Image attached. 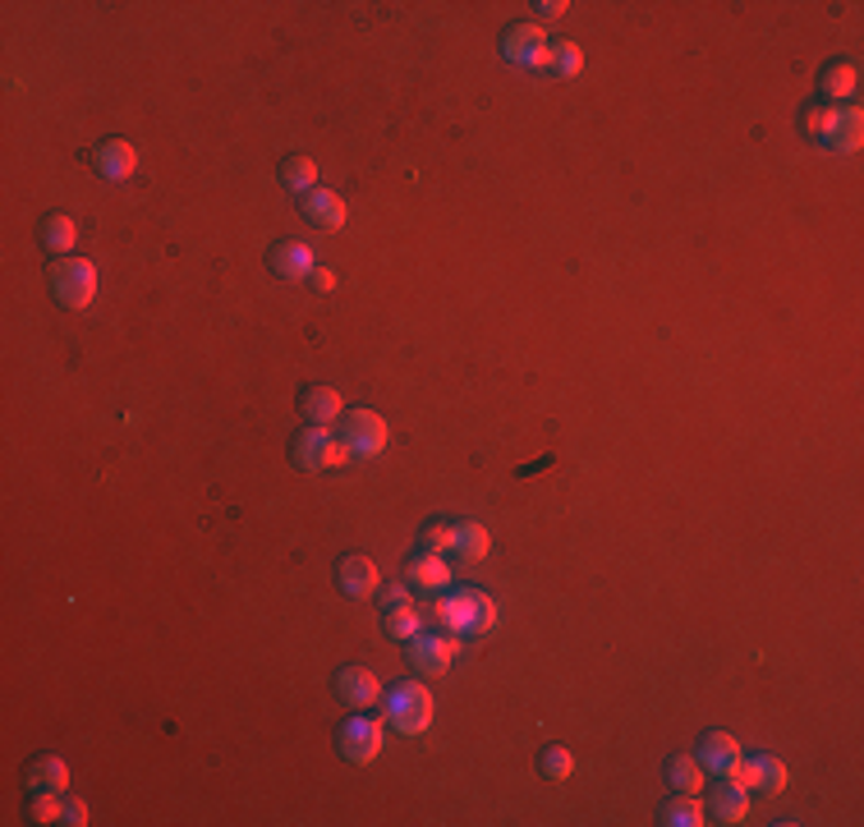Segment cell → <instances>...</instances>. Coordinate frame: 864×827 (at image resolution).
Instances as JSON below:
<instances>
[{"label":"cell","mask_w":864,"mask_h":827,"mask_svg":"<svg viewBox=\"0 0 864 827\" xmlns=\"http://www.w3.org/2000/svg\"><path fill=\"white\" fill-rule=\"evenodd\" d=\"M74 239H79V226H74V216H64V212H51L47 221H42V244H47V249H51L56 258H70Z\"/></svg>","instance_id":"23"},{"label":"cell","mask_w":864,"mask_h":827,"mask_svg":"<svg viewBox=\"0 0 864 827\" xmlns=\"http://www.w3.org/2000/svg\"><path fill=\"white\" fill-rule=\"evenodd\" d=\"M51 295L64 308H87L97 295V267L87 258H56L51 267Z\"/></svg>","instance_id":"4"},{"label":"cell","mask_w":864,"mask_h":827,"mask_svg":"<svg viewBox=\"0 0 864 827\" xmlns=\"http://www.w3.org/2000/svg\"><path fill=\"white\" fill-rule=\"evenodd\" d=\"M538 772H543L547 781H566V777L575 772V758H570V749H561V745H547V749L538 754Z\"/></svg>","instance_id":"29"},{"label":"cell","mask_w":864,"mask_h":827,"mask_svg":"<svg viewBox=\"0 0 864 827\" xmlns=\"http://www.w3.org/2000/svg\"><path fill=\"white\" fill-rule=\"evenodd\" d=\"M487 552H493V539H487V529L483 524H474V520H464V524H455L451 529V552L447 556H455V562H487Z\"/></svg>","instance_id":"19"},{"label":"cell","mask_w":864,"mask_h":827,"mask_svg":"<svg viewBox=\"0 0 864 827\" xmlns=\"http://www.w3.org/2000/svg\"><path fill=\"white\" fill-rule=\"evenodd\" d=\"M824 147L832 152H860L864 143V116L860 106H828V125H824Z\"/></svg>","instance_id":"10"},{"label":"cell","mask_w":864,"mask_h":827,"mask_svg":"<svg viewBox=\"0 0 864 827\" xmlns=\"http://www.w3.org/2000/svg\"><path fill=\"white\" fill-rule=\"evenodd\" d=\"M341 441L354 460H378L391 441V428L378 410H354V414L341 418Z\"/></svg>","instance_id":"3"},{"label":"cell","mask_w":864,"mask_h":827,"mask_svg":"<svg viewBox=\"0 0 864 827\" xmlns=\"http://www.w3.org/2000/svg\"><path fill=\"white\" fill-rule=\"evenodd\" d=\"M401 602H414V598H410V584H391V589L382 593V612H387V607H401Z\"/></svg>","instance_id":"34"},{"label":"cell","mask_w":864,"mask_h":827,"mask_svg":"<svg viewBox=\"0 0 864 827\" xmlns=\"http://www.w3.org/2000/svg\"><path fill=\"white\" fill-rule=\"evenodd\" d=\"M299 212H304V221H313L318 231H341L345 226V198L331 193V189H308L299 198Z\"/></svg>","instance_id":"16"},{"label":"cell","mask_w":864,"mask_h":827,"mask_svg":"<svg viewBox=\"0 0 864 827\" xmlns=\"http://www.w3.org/2000/svg\"><path fill=\"white\" fill-rule=\"evenodd\" d=\"M281 185H285V193H308V189H318V166H313V156H285L281 162Z\"/></svg>","instance_id":"26"},{"label":"cell","mask_w":864,"mask_h":827,"mask_svg":"<svg viewBox=\"0 0 864 827\" xmlns=\"http://www.w3.org/2000/svg\"><path fill=\"white\" fill-rule=\"evenodd\" d=\"M64 787H70V768H64V758L42 754V758H33V764H28V791H33V795H37V791L64 795Z\"/></svg>","instance_id":"21"},{"label":"cell","mask_w":864,"mask_h":827,"mask_svg":"<svg viewBox=\"0 0 864 827\" xmlns=\"http://www.w3.org/2000/svg\"><path fill=\"white\" fill-rule=\"evenodd\" d=\"M451 658H455V639H447V635L418 630V635L405 643V662L414 666L418 676H441V672L451 666Z\"/></svg>","instance_id":"8"},{"label":"cell","mask_w":864,"mask_h":827,"mask_svg":"<svg viewBox=\"0 0 864 827\" xmlns=\"http://www.w3.org/2000/svg\"><path fill=\"white\" fill-rule=\"evenodd\" d=\"M60 823H70V827H83V823H87V804H83V800H74V795H64Z\"/></svg>","instance_id":"32"},{"label":"cell","mask_w":864,"mask_h":827,"mask_svg":"<svg viewBox=\"0 0 864 827\" xmlns=\"http://www.w3.org/2000/svg\"><path fill=\"white\" fill-rule=\"evenodd\" d=\"M336 584H341L345 598H372L378 584H382L378 562H368V556H359V552L341 556V562H336Z\"/></svg>","instance_id":"11"},{"label":"cell","mask_w":864,"mask_h":827,"mask_svg":"<svg viewBox=\"0 0 864 827\" xmlns=\"http://www.w3.org/2000/svg\"><path fill=\"white\" fill-rule=\"evenodd\" d=\"M543 70H547V74H557V79H575V74L584 70V51L575 47V42H552Z\"/></svg>","instance_id":"28"},{"label":"cell","mask_w":864,"mask_h":827,"mask_svg":"<svg viewBox=\"0 0 864 827\" xmlns=\"http://www.w3.org/2000/svg\"><path fill=\"white\" fill-rule=\"evenodd\" d=\"M382 745H387L382 722H378V718H364V712H354V718H345V722H341V731H336V749H341L345 764L368 768L372 758L382 754Z\"/></svg>","instance_id":"5"},{"label":"cell","mask_w":864,"mask_h":827,"mask_svg":"<svg viewBox=\"0 0 864 827\" xmlns=\"http://www.w3.org/2000/svg\"><path fill=\"white\" fill-rule=\"evenodd\" d=\"M291 460H295L299 469H308V474H318V469H336V464H345V460H354V456L345 451V441L331 437L327 428H304V433L291 441Z\"/></svg>","instance_id":"6"},{"label":"cell","mask_w":864,"mask_h":827,"mask_svg":"<svg viewBox=\"0 0 864 827\" xmlns=\"http://www.w3.org/2000/svg\"><path fill=\"white\" fill-rule=\"evenodd\" d=\"M405 579H410V589L441 593V589L451 584V562L441 552H418L414 562H410V570H405Z\"/></svg>","instance_id":"18"},{"label":"cell","mask_w":864,"mask_h":827,"mask_svg":"<svg viewBox=\"0 0 864 827\" xmlns=\"http://www.w3.org/2000/svg\"><path fill=\"white\" fill-rule=\"evenodd\" d=\"M570 5H566V0H538V5H534V14H538V28L543 24H552V19H561Z\"/></svg>","instance_id":"33"},{"label":"cell","mask_w":864,"mask_h":827,"mask_svg":"<svg viewBox=\"0 0 864 827\" xmlns=\"http://www.w3.org/2000/svg\"><path fill=\"white\" fill-rule=\"evenodd\" d=\"M699 768L703 772H713V777H726L731 768L741 764V741L731 731H708L703 741H699Z\"/></svg>","instance_id":"14"},{"label":"cell","mask_w":864,"mask_h":827,"mask_svg":"<svg viewBox=\"0 0 864 827\" xmlns=\"http://www.w3.org/2000/svg\"><path fill=\"white\" fill-rule=\"evenodd\" d=\"M299 414L308 418V428H331V423L345 418V405H341V395L331 391V387H304Z\"/></svg>","instance_id":"17"},{"label":"cell","mask_w":864,"mask_h":827,"mask_svg":"<svg viewBox=\"0 0 864 827\" xmlns=\"http://www.w3.org/2000/svg\"><path fill=\"white\" fill-rule=\"evenodd\" d=\"M726 777L736 781V787H745V791H759V795H782L786 781H791L782 758H768V754H759V758H745L741 754V764L731 768Z\"/></svg>","instance_id":"7"},{"label":"cell","mask_w":864,"mask_h":827,"mask_svg":"<svg viewBox=\"0 0 864 827\" xmlns=\"http://www.w3.org/2000/svg\"><path fill=\"white\" fill-rule=\"evenodd\" d=\"M708 810H713V818H722V823H745L749 818V791L736 787L731 777H722V787L713 791V800H708Z\"/></svg>","instance_id":"22"},{"label":"cell","mask_w":864,"mask_h":827,"mask_svg":"<svg viewBox=\"0 0 864 827\" xmlns=\"http://www.w3.org/2000/svg\"><path fill=\"white\" fill-rule=\"evenodd\" d=\"M60 810H64V795H56V791H37L33 795V818L37 823H60Z\"/></svg>","instance_id":"31"},{"label":"cell","mask_w":864,"mask_h":827,"mask_svg":"<svg viewBox=\"0 0 864 827\" xmlns=\"http://www.w3.org/2000/svg\"><path fill=\"white\" fill-rule=\"evenodd\" d=\"M313 285H318V290H331V285H336V276H331L327 267H318V272H313Z\"/></svg>","instance_id":"35"},{"label":"cell","mask_w":864,"mask_h":827,"mask_svg":"<svg viewBox=\"0 0 864 827\" xmlns=\"http://www.w3.org/2000/svg\"><path fill=\"white\" fill-rule=\"evenodd\" d=\"M451 529L455 524H447V520L424 524V529H418V552H441V556H447L451 552Z\"/></svg>","instance_id":"30"},{"label":"cell","mask_w":864,"mask_h":827,"mask_svg":"<svg viewBox=\"0 0 864 827\" xmlns=\"http://www.w3.org/2000/svg\"><path fill=\"white\" fill-rule=\"evenodd\" d=\"M658 818L667 823V827H699V823H708V818H703V804H699L690 791H676V795L658 810Z\"/></svg>","instance_id":"24"},{"label":"cell","mask_w":864,"mask_h":827,"mask_svg":"<svg viewBox=\"0 0 864 827\" xmlns=\"http://www.w3.org/2000/svg\"><path fill=\"white\" fill-rule=\"evenodd\" d=\"M703 768H699V758H690V754H672L667 758V781L676 791H690V795H699L703 791Z\"/></svg>","instance_id":"27"},{"label":"cell","mask_w":864,"mask_h":827,"mask_svg":"<svg viewBox=\"0 0 864 827\" xmlns=\"http://www.w3.org/2000/svg\"><path fill=\"white\" fill-rule=\"evenodd\" d=\"M424 616H433L447 635L483 639V635L497 630V602L487 598L483 589H455V593H447V598H437L433 612H424Z\"/></svg>","instance_id":"1"},{"label":"cell","mask_w":864,"mask_h":827,"mask_svg":"<svg viewBox=\"0 0 864 827\" xmlns=\"http://www.w3.org/2000/svg\"><path fill=\"white\" fill-rule=\"evenodd\" d=\"M382 704H387L382 708L387 722L401 735H424L433 726V695L424 681H401V685L382 689Z\"/></svg>","instance_id":"2"},{"label":"cell","mask_w":864,"mask_h":827,"mask_svg":"<svg viewBox=\"0 0 864 827\" xmlns=\"http://www.w3.org/2000/svg\"><path fill=\"white\" fill-rule=\"evenodd\" d=\"M93 170L102 175V180H129V175L139 170V152L125 139H106V143L93 147Z\"/></svg>","instance_id":"15"},{"label":"cell","mask_w":864,"mask_h":827,"mask_svg":"<svg viewBox=\"0 0 864 827\" xmlns=\"http://www.w3.org/2000/svg\"><path fill=\"white\" fill-rule=\"evenodd\" d=\"M547 47H552V42H547V33L538 24H516L511 33L501 37V56L511 64H520V70H543Z\"/></svg>","instance_id":"9"},{"label":"cell","mask_w":864,"mask_h":827,"mask_svg":"<svg viewBox=\"0 0 864 827\" xmlns=\"http://www.w3.org/2000/svg\"><path fill=\"white\" fill-rule=\"evenodd\" d=\"M424 621H428V616L418 612L414 602H401V607H387V612H382V630H387L391 639H405V643H410L418 630H424Z\"/></svg>","instance_id":"25"},{"label":"cell","mask_w":864,"mask_h":827,"mask_svg":"<svg viewBox=\"0 0 864 827\" xmlns=\"http://www.w3.org/2000/svg\"><path fill=\"white\" fill-rule=\"evenodd\" d=\"M818 87H824L828 106H841L847 97H855V87H860V64H855V60H832L828 70L818 74Z\"/></svg>","instance_id":"20"},{"label":"cell","mask_w":864,"mask_h":827,"mask_svg":"<svg viewBox=\"0 0 864 827\" xmlns=\"http://www.w3.org/2000/svg\"><path fill=\"white\" fill-rule=\"evenodd\" d=\"M272 272L281 281H313L318 258H313V249H308L304 239H281L272 249Z\"/></svg>","instance_id":"13"},{"label":"cell","mask_w":864,"mask_h":827,"mask_svg":"<svg viewBox=\"0 0 864 827\" xmlns=\"http://www.w3.org/2000/svg\"><path fill=\"white\" fill-rule=\"evenodd\" d=\"M336 699L345 708H372L382 699V681L368 666H345V672H336Z\"/></svg>","instance_id":"12"}]
</instances>
